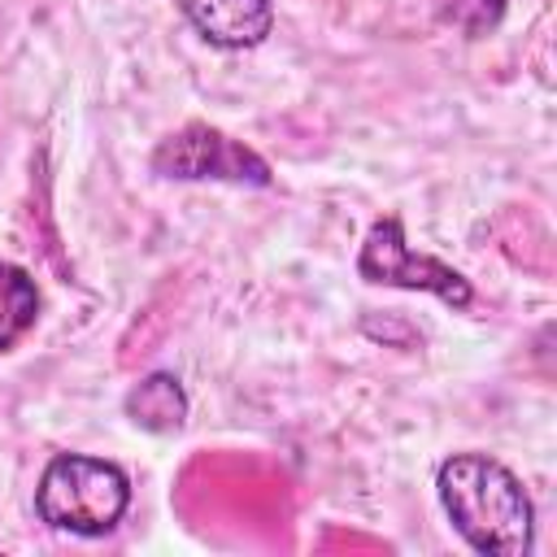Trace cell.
<instances>
[{"mask_svg": "<svg viewBox=\"0 0 557 557\" xmlns=\"http://www.w3.org/2000/svg\"><path fill=\"white\" fill-rule=\"evenodd\" d=\"M131 505V479L104 457L61 453L44 466L35 487V509L48 527L70 535H104L122 522Z\"/></svg>", "mask_w": 557, "mask_h": 557, "instance_id": "cell-2", "label": "cell"}, {"mask_svg": "<svg viewBox=\"0 0 557 557\" xmlns=\"http://www.w3.org/2000/svg\"><path fill=\"white\" fill-rule=\"evenodd\" d=\"M357 274L366 283H383V287L431 292L453 309H466L474 300V287H470L466 274H457L453 265L409 248L400 218H379L366 231V244H361V257H357Z\"/></svg>", "mask_w": 557, "mask_h": 557, "instance_id": "cell-3", "label": "cell"}, {"mask_svg": "<svg viewBox=\"0 0 557 557\" xmlns=\"http://www.w3.org/2000/svg\"><path fill=\"white\" fill-rule=\"evenodd\" d=\"M152 170L165 178H218V183H252V187H270L274 174L265 165V157H257L252 148H244L239 139L213 131V126H183L174 135H165L152 152Z\"/></svg>", "mask_w": 557, "mask_h": 557, "instance_id": "cell-4", "label": "cell"}, {"mask_svg": "<svg viewBox=\"0 0 557 557\" xmlns=\"http://www.w3.org/2000/svg\"><path fill=\"white\" fill-rule=\"evenodd\" d=\"M213 48H252L274 26L270 0H174Z\"/></svg>", "mask_w": 557, "mask_h": 557, "instance_id": "cell-5", "label": "cell"}, {"mask_svg": "<svg viewBox=\"0 0 557 557\" xmlns=\"http://www.w3.org/2000/svg\"><path fill=\"white\" fill-rule=\"evenodd\" d=\"M126 418L152 435H170L187 418V392L174 374H148L126 392Z\"/></svg>", "mask_w": 557, "mask_h": 557, "instance_id": "cell-6", "label": "cell"}, {"mask_svg": "<svg viewBox=\"0 0 557 557\" xmlns=\"http://www.w3.org/2000/svg\"><path fill=\"white\" fill-rule=\"evenodd\" d=\"M505 13V0H457L453 4V22L466 30V35H483L500 22Z\"/></svg>", "mask_w": 557, "mask_h": 557, "instance_id": "cell-8", "label": "cell"}, {"mask_svg": "<svg viewBox=\"0 0 557 557\" xmlns=\"http://www.w3.org/2000/svg\"><path fill=\"white\" fill-rule=\"evenodd\" d=\"M440 505L457 535L487 557H522L535 535V509L522 479L487 453H453L435 470Z\"/></svg>", "mask_w": 557, "mask_h": 557, "instance_id": "cell-1", "label": "cell"}, {"mask_svg": "<svg viewBox=\"0 0 557 557\" xmlns=\"http://www.w3.org/2000/svg\"><path fill=\"white\" fill-rule=\"evenodd\" d=\"M39 318V292H35V278L13 265V261H0V352H9Z\"/></svg>", "mask_w": 557, "mask_h": 557, "instance_id": "cell-7", "label": "cell"}]
</instances>
